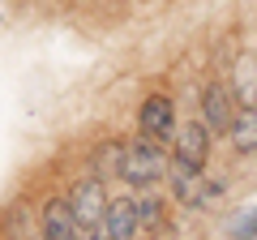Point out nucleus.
<instances>
[{"instance_id": "obj_14", "label": "nucleus", "mask_w": 257, "mask_h": 240, "mask_svg": "<svg viewBox=\"0 0 257 240\" xmlns=\"http://www.w3.org/2000/svg\"><path fill=\"white\" fill-rule=\"evenodd\" d=\"M86 240H111V236H107V227H94V231H86Z\"/></svg>"}, {"instance_id": "obj_4", "label": "nucleus", "mask_w": 257, "mask_h": 240, "mask_svg": "<svg viewBox=\"0 0 257 240\" xmlns=\"http://www.w3.org/2000/svg\"><path fill=\"white\" fill-rule=\"evenodd\" d=\"M138 129H142V138H150V142H159V146H172V138H176V103L167 99V94H150L146 103H142V111H138Z\"/></svg>"}, {"instance_id": "obj_5", "label": "nucleus", "mask_w": 257, "mask_h": 240, "mask_svg": "<svg viewBox=\"0 0 257 240\" xmlns=\"http://www.w3.org/2000/svg\"><path fill=\"white\" fill-rule=\"evenodd\" d=\"M210 138L214 133L206 129L202 120H189V125H180L172 138V159L184 167H206V159H210Z\"/></svg>"}, {"instance_id": "obj_1", "label": "nucleus", "mask_w": 257, "mask_h": 240, "mask_svg": "<svg viewBox=\"0 0 257 240\" xmlns=\"http://www.w3.org/2000/svg\"><path fill=\"white\" fill-rule=\"evenodd\" d=\"M120 176H124L128 185L138 189H150L155 180L167 176V150L150 138H133L124 142V159H120Z\"/></svg>"}, {"instance_id": "obj_3", "label": "nucleus", "mask_w": 257, "mask_h": 240, "mask_svg": "<svg viewBox=\"0 0 257 240\" xmlns=\"http://www.w3.org/2000/svg\"><path fill=\"white\" fill-rule=\"evenodd\" d=\"M69 210H73V219H77V227L82 231H94V227H103V219H107V180H99V176H82L73 189H69Z\"/></svg>"}, {"instance_id": "obj_2", "label": "nucleus", "mask_w": 257, "mask_h": 240, "mask_svg": "<svg viewBox=\"0 0 257 240\" xmlns=\"http://www.w3.org/2000/svg\"><path fill=\"white\" fill-rule=\"evenodd\" d=\"M167 180H172V197L189 210H202L223 193V180H206V167H184V163H167Z\"/></svg>"}, {"instance_id": "obj_9", "label": "nucleus", "mask_w": 257, "mask_h": 240, "mask_svg": "<svg viewBox=\"0 0 257 240\" xmlns=\"http://www.w3.org/2000/svg\"><path fill=\"white\" fill-rule=\"evenodd\" d=\"M227 142L236 155H257V107H236L227 125Z\"/></svg>"}, {"instance_id": "obj_12", "label": "nucleus", "mask_w": 257, "mask_h": 240, "mask_svg": "<svg viewBox=\"0 0 257 240\" xmlns=\"http://www.w3.org/2000/svg\"><path fill=\"white\" fill-rule=\"evenodd\" d=\"M163 197L155 193H142L138 197V227H163Z\"/></svg>"}, {"instance_id": "obj_11", "label": "nucleus", "mask_w": 257, "mask_h": 240, "mask_svg": "<svg viewBox=\"0 0 257 240\" xmlns=\"http://www.w3.org/2000/svg\"><path fill=\"white\" fill-rule=\"evenodd\" d=\"M120 159H124V142L107 138L99 150L90 155V176H99V180H107V176H120Z\"/></svg>"}, {"instance_id": "obj_10", "label": "nucleus", "mask_w": 257, "mask_h": 240, "mask_svg": "<svg viewBox=\"0 0 257 240\" xmlns=\"http://www.w3.org/2000/svg\"><path fill=\"white\" fill-rule=\"evenodd\" d=\"M227 90H231V99H236V107H257V65L248 60V56L236 60Z\"/></svg>"}, {"instance_id": "obj_7", "label": "nucleus", "mask_w": 257, "mask_h": 240, "mask_svg": "<svg viewBox=\"0 0 257 240\" xmlns=\"http://www.w3.org/2000/svg\"><path fill=\"white\" fill-rule=\"evenodd\" d=\"M39 227H43V240H86V231L77 227L73 210L64 197H47L43 210H39Z\"/></svg>"}, {"instance_id": "obj_13", "label": "nucleus", "mask_w": 257, "mask_h": 240, "mask_svg": "<svg viewBox=\"0 0 257 240\" xmlns=\"http://www.w3.org/2000/svg\"><path fill=\"white\" fill-rule=\"evenodd\" d=\"M231 240H257V206H248V210L231 223Z\"/></svg>"}, {"instance_id": "obj_8", "label": "nucleus", "mask_w": 257, "mask_h": 240, "mask_svg": "<svg viewBox=\"0 0 257 240\" xmlns=\"http://www.w3.org/2000/svg\"><path fill=\"white\" fill-rule=\"evenodd\" d=\"M111 240H138V197H111L107 202V219H103Z\"/></svg>"}, {"instance_id": "obj_6", "label": "nucleus", "mask_w": 257, "mask_h": 240, "mask_svg": "<svg viewBox=\"0 0 257 240\" xmlns=\"http://www.w3.org/2000/svg\"><path fill=\"white\" fill-rule=\"evenodd\" d=\"M231 116H236V99H231V90L223 82H206L202 86V125L210 133H227V125H231Z\"/></svg>"}]
</instances>
